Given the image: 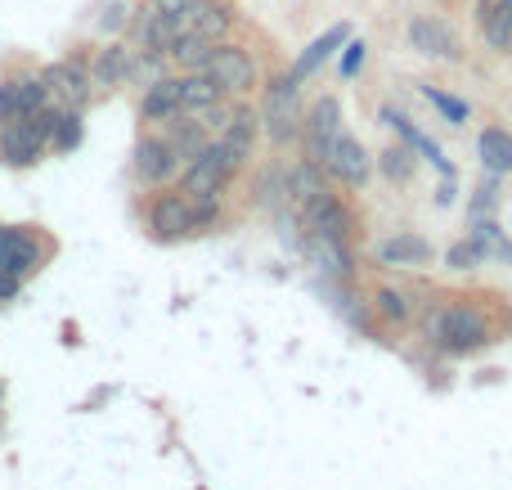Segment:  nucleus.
<instances>
[{
	"mask_svg": "<svg viewBox=\"0 0 512 490\" xmlns=\"http://www.w3.org/2000/svg\"><path fill=\"white\" fill-rule=\"evenodd\" d=\"M472 248H477V257H495V261H512V243L504 239V234H499V225L495 221H490V216H486V221H481V216H477V221H472Z\"/></svg>",
	"mask_w": 512,
	"mask_h": 490,
	"instance_id": "obj_26",
	"label": "nucleus"
},
{
	"mask_svg": "<svg viewBox=\"0 0 512 490\" xmlns=\"http://www.w3.org/2000/svg\"><path fill=\"white\" fill-rule=\"evenodd\" d=\"M216 140L234 153V158H248L252 140H256V113L252 108H230V117L221 122V135Z\"/></svg>",
	"mask_w": 512,
	"mask_h": 490,
	"instance_id": "obj_19",
	"label": "nucleus"
},
{
	"mask_svg": "<svg viewBox=\"0 0 512 490\" xmlns=\"http://www.w3.org/2000/svg\"><path fill=\"white\" fill-rule=\"evenodd\" d=\"M319 167H324L333 180H342V185H364L369 171H373V162H369V153L360 149V140H351V135L342 131L333 144H328V153H324Z\"/></svg>",
	"mask_w": 512,
	"mask_h": 490,
	"instance_id": "obj_7",
	"label": "nucleus"
},
{
	"mask_svg": "<svg viewBox=\"0 0 512 490\" xmlns=\"http://www.w3.org/2000/svg\"><path fill=\"white\" fill-rule=\"evenodd\" d=\"M342 135V104H337V95H319L315 104H310V113H301V140H306V158L324 162L328 144Z\"/></svg>",
	"mask_w": 512,
	"mask_h": 490,
	"instance_id": "obj_4",
	"label": "nucleus"
},
{
	"mask_svg": "<svg viewBox=\"0 0 512 490\" xmlns=\"http://www.w3.org/2000/svg\"><path fill=\"white\" fill-rule=\"evenodd\" d=\"M409 45L427 59H463V45H459V32L441 18H414L409 23Z\"/></svg>",
	"mask_w": 512,
	"mask_h": 490,
	"instance_id": "obj_8",
	"label": "nucleus"
},
{
	"mask_svg": "<svg viewBox=\"0 0 512 490\" xmlns=\"http://www.w3.org/2000/svg\"><path fill=\"white\" fill-rule=\"evenodd\" d=\"M81 135H86V126H81V108H59V117H54V131H50L54 149L72 153L81 144Z\"/></svg>",
	"mask_w": 512,
	"mask_h": 490,
	"instance_id": "obj_28",
	"label": "nucleus"
},
{
	"mask_svg": "<svg viewBox=\"0 0 512 490\" xmlns=\"http://www.w3.org/2000/svg\"><path fill=\"white\" fill-rule=\"evenodd\" d=\"M9 86H14L18 117H27V113H36V108L50 104V95H45V81H41V77H14Z\"/></svg>",
	"mask_w": 512,
	"mask_h": 490,
	"instance_id": "obj_29",
	"label": "nucleus"
},
{
	"mask_svg": "<svg viewBox=\"0 0 512 490\" xmlns=\"http://www.w3.org/2000/svg\"><path fill=\"white\" fill-rule=\"evenodd\" d=\"M203 72L216 81L221 95H248L256 86V63L248 59V50H239V45H212Z\"/></svg>",
	"mask_w": 512,
	"mask_h": 490,
	"instance_id": "obj_3",
	"label": "nucleus"
},
{
	"mask_svg": "<svg viewBox=\"0 0 512 490\" xmlns=\"http://www.w3.org/2000/svg\"><path fill=\"white\" fill-rule=\"evenodd\" d=\"M149 230L158 239H180V234L194 230V216H189V198L180 194H162L158 203L149 207Z\"/></svg>",
	"mask_w": 512,
	"mask_h": 490,
	"instance_id": "obj_12",
	"label": "nucleus"
},
{
	"mask_svg": "<svg viewBox=\"0 0 512 490\" xmlns=\"http://www.w3.org/2000/svg\"><path fill=\"white\" fill-rule=\"evenodd\" d=\"M342 50H346L342 54V77H355V72H360V63H364V41H355V36H351Z\"/></svg>",
	"mask_w": 512,
	"mask_h": 490,
	"instance_id": "obj_37",
	"label": "nucleus"
},
{
	"mask_svg": "<svg viewBox=\"0 0 512 490\" xmlns=\"http://www.w3.org/2000/svg\"><path fill=\"white\" fill-rule=\"evenodd\" d=\"M378 171L387 180H396V185H405V180H414V158H409V149H382L378 153Z\"/></svg>",
	"mask_w": 512,
	"mask_h": 490,
	"instance_id": "obj_31",
	"label": "nucleus"
},
{
	"mask_svg": "<svg viewBox=\"0 0 512 490\" xmlns=\"http://www.w3.org/2000/svg\"><path fill=\"white\" fill-rule=\"evenodd\" d=\"M351 41V23H337V27H328V32H319L315 41L306 45V50L297 54V63H292V77H310V72H319V63L328 59L333 50H342V45Z\"/></svg>",
	"mask_w": 512,
	"mask_h": 490,
	"instance_id": "obj_15",
	"label": "nucleus"
},
{
	"mask_svg": "<svg viewBox=\"0 0 512 490\" xmlns=\"http://www.w3.org/2000/svg\"><path fill=\"white\" fill-rule=\"evenodd\" d=\"M261 131L270 135L274 144H288L301 135V99H297V77H274L265 86V104H261Z\"/></svg>",
	"mask_w": 512,
	"mask_h": 490,
	"instance_id": "obj_1",
	"label": "nucleus"
},
{
	"mask_svg": "<svg viewBox=\"0 0 512 490\" xmlns=\"http://www.w3.org/2000/svg\"><path fill=\"white\" fill-rule=\"evenodd\" d=\"M373 252H378V261H387V266H423V261L432 257L427 239H418V234H391V239H382Z\"/></svg>",
	"mask_w": 512,
	"mask_h": 490,
	"instance_id": "obj_18",
	"label": "nucleus"
},
{
	"mask_svg": "<svg viewBox=\"0 0 512 490\" xmlns=\"http://www.w3.org/2000/svg\"><path fill=\"white\" fill-rule=\"evenodd\" d=\"M180 171L176 153H171V144L162 140V135H144L140 144H135V176L149 180V185H162V180H171Z\"/></svg>",
	"mask_w": 512,
	"mask_h": 490,
	"instance_id": "obj_11",
	"label": "nucleus"
},
{
	"mask_svg": "<svg viewBox=\"0 0 512 490\" xmlns=\"http://www.w3.org/2000/svg\"><path fill=\"white\" fill-rule=\"evenodd\" d=\"M176 122V117H171ZM162 140L171 144V153H176V162H194L198 153H203V144H207V126L198 122V117H189V122H176Z\"/></svg>",
	"mask_w": 512,
	"mask_h": 490,
	"instance_id": "obj_22",
	"label": "nucleus"
},
{
	"mask_svg": "<svg viewBox=\"0 0 512 490\" xmlns=\"http://www.w3.org/2000/svg\"><path fill=\"white\" fill-rule=\"evenodd\" d=\"M499 5H504V9H508V14H512V0H499Z\"/></svg>",
	"mask_w": 512,
	"mask_h": 490,
	"instance_id": "obj_41",
	"label": "nucleus"
},
{
	"mask_svg": "<svg viewBox=\"0 0 512 490\" xmlns=\"http://www.w3.org/2000/svg\"><path fill=\"white\" fill-rule=\"evenodd\" d=\"M230 23H234V14L221 0H194V5L185 9V18H180L185 32H198V36H207V41H221V36L230 32Z\"/></svg>",
	"mask_w": 512,
	"mask_h": 490,
	"instance_id": "obj_13",
	"label": "nucleus"
},
{
	"mask_svg": "<svg viewBox=\"0 0 512 490\" xmlns=\"http://www.w3.org/2000/svg\"><path fill=\"white\" fill-rule=\"evenodd\" d=\"M189 5H194V0H153V9H158V14H171V18H185Z\"/></svg>",
	"mask_w": 512,
	"mask_h": 490,
	"instance_id": "obj_40",
	"label": "nucleus"
},
{
	"mask_svg": "<svg viewBox=\"0 0 512 490\" xmlns=\"http://www.w3.org/2000/svg\"><path fill=\"white\" fill-rule=\"evenodd\" d=\"M477 153H481V167H486L490 176H504V171H512V135L499 131V126L481 131Z\"/></svg>",
	"mask_w": 512,
	"mask_h": 490,
	"instance_id": "obj_23",
	"label": "nucleus"
},
{
	"mask_svg": "<svg viewBox=\"0 0 512 490\" xmlns=\"http://www.w3.org/2000/svg\"><path fill=\"white\" fill-rule=\"evenodd\" d=\"M140 117L144 122H171V117H180V77H158L153 86H144Z\"/></svg>",
	"mask_w": 512,
	"mask_h": 490,
	"instance_id": "obj_14",
	"label": "nucleus"
},
{
	"mask_svg": "<svg viewBox=\"0 0 512 490\" xmlns=\"http://www.w3.org/2000/svg\"><path fill=\"white\" fill-rule=\"evenodd\" d=\"M18 117V104H14V86L0 81V122H14Z\"/></svg>",
	"mask_w": 512,
	"mask_h": 490,
	"instance_id": "obj_39",
	"label": "nucleus"
},
{
	"mask_svg": "<svg viewBox=\"0 0 512 490\" xmlns=\"http://www.w3.org/2000/svg\"><path fill=\"white\" fill-rule=\"evenodd\" d=\"M158 77H167V54H158V50H135V59H131V81H140V86H153Z\"/></svg>",
	"mask_w": 512,
	"mask_h": 490,
	"instance_id": "obj_30",
	"label": "nucleus"
},
{
	"mask_svg": "<svg viewBox=\"0 0 512 490\" xmlns=\"http://www.w3.org/2000/svg\"><path fill=\"white\" fill-rule=\"evenodd\" d=\"M423 95H427V99H432V104H436V108H441V113H445V122H450V126L468 122V104H463V99L445 95V90H436V86H423Z\"/></svg>",
	"mask_w": 512,
	"mask_h": 490,
	"instance_id": "obj_32",
	"label": "nucleus"
},
{
	"mask_svg": "<svg viewBox=\"0 0 512 490\" xmlns=\"http://www.w3.org/2000/svg\"><path fill=\"white\" fill-rule=\"evenodd\" d=\"M445 261H450V266L454 270H468V266H477V248H472V243H454V248H450V257H445Z\"/></svg>",
	"mask_w": 512,
	"mask_h": 490,
	"instance_id": "obj_38",
	"label": "nucleus"
},
{
	"mask_svg": "<svg viewBox=\"0 0 512 490\" xmlns=\"http://www.w3.org/2000/svg\"><path fill=\"white\" fill-rule=\"evenodd\" d=\"M189 216H194V230L212 225L216 221V194H194V203H189Z\"/></svg>",
	"mask_w": 512,
	"mask_h": 490,
	"instance_id": "obj_34",
	"label": "nucleus"
},
{
	"mask_svg": "<svg viewBox=\"0 0 512 490\" xmlns=\"http://www.w3.org/2000/svg\"><path fill=\"white\" fill-rule=\"evenodd\" d=\"M212 45H216V41H207V36H198V32H180L176 41L167 45V63H176L180 72H203V63H207V54H212Z\"/></svg>",
	"mask_w": 512,
	"mask_h": 490,
	"instance_id": "obj_21",
	"label": "nucleus"
},
{
	"mask_svg": "<svg viewBox=\"0 0 512 490\" xmlns=\"http://www.w3.org/2000/svg\"><path fill=\"white\" fill-rule=\"evenodd\" d=\"M432 333H436V342H441L445 351H472V347H481V342L490 338L486 320H481L472 306H450V311H441L436 315V324H432Z\"/></svg>",
	"mask_w": 512,
	"mask_h": 490,
	"instance_id": "obj_5",
	"label": "nucleus"
},
{
	"mask_svg": "<svg viewBox=\"0 0 512 490\" xmlns=\"http://www.w3.org/2000/svg\"><path fill=\"white\" fill-rule=\"evenodd\" d=\"M477 23H481V36H486L495 50H508L512 45V14L499 0H481L477 5Z\"/></svg>",
	"mask_w": 512,
	"mask_h": 490,
	"instance_id": "obj_24",
	"label": "nucleus"
},
{
	"mask_svg": "<svg viewBox=\"0 0 512 490\" xmlns=\"http://www.w3.org/2000/svg\"><path fill=\"white\" fill-rule=\"evenodd\" d=\"M239 162L243 158H234L221 140H207L203 153H198V158L185 167V176H180V189H185L189 198H194V194H216V189L234 176V167H239Z\"/></svg>",
	"mask_w": 512,
	"mask_h": 490,
	"instance_id": "obj_2",
	"label": "nucleus"
},
{
	"mask_svg": "<svg viewBox=\"0 0 512 490\" xmlns=\"http://www.w3.org/2000/svg\"><path fill=\"white\" fill-rule=\"evenodd\" d=\"M126 23H131V5H122V0H113V5L104 9V18H99V27H104V32H122Z\"/></svg>",
	"mask_w": 512,
	"mask_h": 490,
	"instance_id": "obj_35",
	"label": "nucleus"
},
{
	"mask_svg": "<svg viewBox=\"0 0 512 490\" xmlns=\"http://www.w3.org/2000/svg\"><path fill=\"white\" fill-rule=\"evenodd\" d=\"M180 32H185V27H180V18L158 14V9H149V14L140 18V45H144V50H158V54H167V45L176 41Z\"/></svg>",
	"mask_w": 512,
	"mask_h": 490,
	"instance_id": "obj_25",
	"label": "nucleus"
},
{
	"mask_svg": "<svg viewBox=\"0 0 512 490\" xmlns=\"http://www.w3.org/2000/svg\"><path fill=\"white\" fill-rule=\"evenodd\" d=\"M36 261H41V243L32 239L27 230H14V225H5L0 230V275H32Z\"/></svg>",
	"mask_w": 512,
	"mask_h": 490,
	"instance_id": "obj_10",
	"label": "nucleus"
},
{
	"mask_svg": "<svg viewBox=\"0 0 512 490\" xmlns=\"http://www.w3.org/2000/svg\"><path fill=\"white\" fill-rule=\"evenodd\" d=\"M382 122H387V126H396V131H400V135H405V144H409V149H418V153H423V158H427V162H432V167H436V171H441V176H454V167H450V162H445V158H441V149H436V144H432V140H427V135H423V131H418V126H414V122H409V117H400V113H396V108H382Z\"/></svg>",
	"mask_w": 512,
	"mask_h": 490,
	"instance_id": "obj_20",
	"label": "nucleus"
},
{
	"mask_svg": "<svg viewBox=\"0 0 512 490\" xmlns=\"http://www.w3.org/2000/svg\"><path fill=\"white\" fill-rule=\"evenodd\" d=\"M495 198H499V189L490 185V180H481L477 198H472V221H477V216H490V212H495Z\"/></svg>",
	"mask_w": 512,
	"mask_h": 490,
	"instance_id": "obj_36",
	"label": "nucleus"
},
{
	"mask_svg": "<svg viewBox=\"0 0 512 490\" xmlns=\"http://www.w3.org/2000/svg\"><path fill=\"white\" fill-rule=\"evenodd\" d=\"M378 311L387 315V320H396V324H405V320H409V306H405V297H400V293H391V288H382V293H378Z\"/></svg>",
	"mask_w": 512,
	"mask_h": 490,
	"instance_id": "obj_33",
	"label": "nucleus"
},
{
	"mask_svg": "<svg viewBox=\"0 0 512 490\" xmlns=\"http://www.w3.org/2000/svg\"><path fill=\"white\" fill-rule=\"evenodd\" d=\"M306 252L319 261V266L328 270V275H342V279L351 275V261H346V248H342L337 239H319V234H310V239H306Z\"/></svg>",
	"mask_w": 512,
	"mask_h": 490,
	"instance_id": "obj_27",
	"label": "nucleus"
},
{
	"mask_svg": "<svg viewBox=\"0 0 512 490\" xmlns=\"http://www.w3.org/2000/svg\"><path fill=\"white\" fill-rule=\"evenodd\" d=\"M221 90H216V81L207 77V72H185L180 77V113L185 117H198L203 108H212V104H221Z\"/></svg>",
	"mask_w": 512,
	"mask_h": 490,
	"instance_id": "obj_17",
	"label": "nucleus"
},
{
	"mask_svg": "<svg viewBox=\"0 0 512 490\" xmlns=\"http://www.w3.org/2000/svg\"><path fill=\"white\" fill-rule=\"evenodd\" d=\"M301 216H306V230L319 234V239H337V243H342L346 234H351V230H346V225H351V216H346V207L337 203L328 189H319L315 198H306V203H301Z\"/></svg>",
	"mask_w": 512,
	"mask_h": 490,
	"instance_id": "obj_9",
	"label": "nucleus"
},
{
	"mask_svg": "<svg viewBox=\"0 0 512 490\" xmlns=\"http://www.w3.org/2000/svg\"><path fill=\"white\" fill-rule=\"evenodd\" d=\"M131 59H135V50H126L122 41L108 45V50H99L95 63H90V81H95V86H122V81H131Z\"/></svg>",
	"mask_w": 512,
	"mask_h": 490,
	"instance_id": "obj_16",
	"label": "nucleus"
},
{
	"mask_svg": "<svg viewBox=\"0 0 512 490\" xmlns=\"http://www.w3.org/2000/svg\"><path fill=\"white\" fill-rule=\"evenodd\" d=\"M41 81H45V95L54 99V108H81L90 99V72L81 59L50 63L41 72Z\"/></svg>",
	"mask_w": 512,
	"mask_h": 490,
	"instance_id": "obj_6",
	"label": "nucleus"
}]
</instances>
